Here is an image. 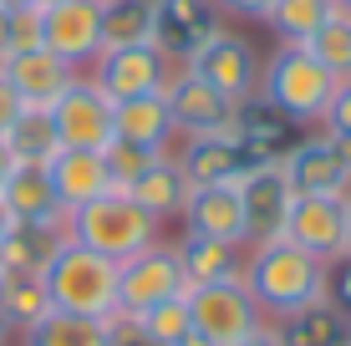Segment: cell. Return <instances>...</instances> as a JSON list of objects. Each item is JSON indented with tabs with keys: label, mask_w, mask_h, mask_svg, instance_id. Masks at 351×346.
<instances>
[{
	"label": "cell",
	"mask_w": 351,
	"mask_h": 346,
	"mask_svg": "<svg viewBox=\"0 0 351 346\" xmlns=\"http://www.w3.org/2000/svg\"><path fill=\"white\" fill-rule=\"evenodd\" d=\"M239 280L250 285V295H255V306L265 311V321H285L290 311H300V306L326 295V260H316L311 249L290 245L280 234V240L250 245Z\"/></svg>",
	"instance_id": "1"
},
{
	"label": "cell",
	"mask_w": 351,
	"mask_h": 346,
	"mask_svg": "<svg viewBox=\"0 0 351 346\" xmlns=\"http://www.w3.org/2000/svg\"><path fill=\"white\" fill-rule=\"evenodd\" d=\"M41 285L51 295V311L92 316V321L117 316V265L77 240H62L51 265L41 270Z\"/></svg>",
	"instance_id": "2"
},
{
	"label": "cell",
	"mask_w": 351,
	"mask_h": 346,
	"mask_svg": "<svg viewBox=\"0 0 351 346\" xmlns=\"http://www.w3.org/2000/svg\"><path fill=\"white\" fill-rule=\"evenodd\" d=\"M66 240H77V245L97 249V255H107L112 265H123L138 249L158 245V219L132 194L112 188V194H102V199H92V204L66 214Z\"/></svg>",
	"instance_id": "3"
},
{
	"label": "cell",
	"mask_w": 351,
	"mask_h": 346,
	"mask_svg": "<svg viewBox=\"0 0 351 346\" xmlns=\"http://www.w3.org/2000/svg\"><path fill=\"white\" fill-rule=\"evenodd\" d=\"M336 87L341 82L326 71L306 46H275V56H265V71H260V92L270 97L290 123H321L326 107H331Z\"/></svg>",
	"instance_id": "4"
},
{
	"label": "cell",
	"mask_w": 351,
	"mask_h": 346,
	"mask_svg": "<svg viewBox=\"0 0 351 346\" xmlns=\"http://www.w3.org/2000/svg\"><path fill=\"white\" fill-rule=\"evenodd\" d=\"M178 295H189V275L178 265L173 245L158 240V245L138 249L132 260L117 265V311L123 316H143L163 301H178Z\"/></svg>",
	"instance_id": "5"
},
{
	"label": "cell",
	"mask_w": 351,
	"mask_h": 346,
	"mask_svg": "<svg viewBox=\"0 0 351 346\" xmlns=\"http://www.w3.org/2000/svg\"><path fill=\"white\" fill-rule=\"evenodd\" d=\"M189 316H193V331L209 336L214 346H234L245 341L250 331L265 326V311L255 306L245 280H219V285H193L189 291Z\"/></svg>",
	"instance_id": "6"
},
{
	"label": "cell",
	"mask_w": 351,
	"mask_h": 346,
	"mask_svg": "<svg viewBox=\"0 0 351 346\" xmlns=\"http://www.w3.org/2000/svg\"><path fill=\"white\" fill-rule=\"evenodd\" d=\"M280 169H285L295 194L346 199L351 194V143L326 133V127H316L311 138H295V148L280 158Z\"/></svg>",
	"instance_id": "7"
},
{
	"label": "cell",
	"mask_w": 351,
	"mask_h": 346,
	"mask_svg": "<svg viewBox=\"0 0 351 346\" xmlns=\"http://www.w3.org/2000/svg\"><path fill=\"white\" fill-rule=\"evenodd\" d=\"M224 31V10L214 0H153V46L168 66H189Z\"/></svg>",
	"instance_id": "8"
},
{
	"label": "cell",
	"mask_w": 351,
	"mask_h": 346,
	"mask_svg": "<svg viewBox=\"0 0 351 346\" xmlns=\"http://www.w3.org/2000/svg\"><path fill=\"white\" fill-rule=\"evenodd\" d=\"M41 46L71 71H87L102 56V0H56L41 10Z\"/></svg>",
	"instance_id": "9"
},
{
	"label": "cell",
	"mask_w": 351,
	"mask_h": 346,
	"mask_svg": "<svg viewBox=\"0 0 351 346\" xmlns=\"http://www.w3.org/2000/svg\"><path fill=\"white\" fill-rule=\"evenodd\" d=\"M46 112H51V123H56L62 148H97L102 153L107 143H112V97L97 87L87 71H77L71 87L46 107Z\"/></svg>",
	"instance_id": "10"
},
{
	"label": "cell",
	"mask_w": 351,
	"mask_h": 346,
	"mask_svg": "<svg viewBox=\"0 0 351 346\" xmlns=\"http://www.w3.org/2000/svg\"><path fill=\"white\" fill-rule=\"evenodd\" d=\"M178 163H184V173H189V184L193 188H209V184H239L245 173H255L265 169V153L260 148H250L239 133H204V138H184V153H173Z\"/></svg>",
	"instance_id": "11"
},
{
	"label": "cell",
	"mask_w": 351,
	"mask_h": 346,
	"mask_svg": "<svg viewBox=\"0 0 351 346\" xmlns=\"http://www.w3.org/2000/svg\"><path fill=\"white\" fill-rule=\"evenodd\" d=\"M87 77L112 102H123V97H143V92H163L173 66H168V56L158 46H107L87 66Z\"/></svg>",
	"instance_id": "12"
},
{
	"label": "cell",
	"mask_w": 351,
	"mask_h": 346,
	"mask_svg": "<svg viewBox=\"0 0 351 346\" xmlns=\"http://www.w3.org/2000/svg\"><path fill=\"white\" fill-rule=\"evenodd\" d=\"M189 71H193V77H204L214 92H224L229 102H239V97H250V92H260L265 56L255 51V41H250V36L219 31V36H214V41L189 62Z\"/></svg>",
	"instance_id": "13"
},
{
	"label": "cell",
	"mask_w": 351,
	"mask_h": 346,
	"mask_svg": "<svg viewBox=\"0 0 351 346\" xmlns=\"http://www.w3.org/2000/svg\"><path fill=\"white\" fill-rule=\"evenodd\" d=\"M239 209H245V245H265V240H280L290 204H295V188L280 163H265V169L239 178Z\"/></svg>",
	"instance_id": "14"
},
{
	"label": "cell",
	"mask_w": 351,
	"mask_h": 346,
	"mask_svg": "<svg viewBox=\"0 0 351 346\" xmlns=\"http://www.w3.org/2000/svg\"><path fill=\"white\" fill-rule=\"evenodd\" d=\"M285 240L311 249L316 260L331 265L336 255H346V199L331 194H295L285 219Z\"/></svg>",
	"instance_id": "15"
},
{
	"label": "cell",
	"mask_w": 351,
	"mask_h": 346,
	"mask_svg": "<svg viewBox=\"0 0 351 346\" xmlns=\"http://www.w3.org/2000/svg\"><path fill=\"white\" fill-rule=\"evenodd\" d=\"M163 97H168V112H173V127H178L184 138L224 133L229 117H234V102H229L224 92H214L204 77H193L189 66H173V77H168Z\"/></svg>",
	"instance_id": "16"
},
{
	"label": "cell",
	"mask_w": 351,
	"mask_h": 346,
	"mask_svg": "<svg viewBox=\"0 0 351 346\" xmlns=\"http://www.w3.org/2000/svg\"><path fill=\"white\" fill-rule=\"evenodd\" d=\"M0 77L10 82V87L21 92V102L26 107H36V112H46L62 92L71 87V71L62 56H51L46 46H31V51H10L5 62H0Z\"/></svg>",
	"instance_id": "17"
},
{
	"label": "cell",
	"mask_w": 351,
	"mask_h": 346,
	"mask_svg": "<svg viewBox=\"0 0 351 346\" xmlns=\"http://www.w3.org/2000/svg\"><path fill=\"white\" fill-rule=\"evenodd\" d=\"M0 204L10 209L16 224H66V209L51 188L46 163H16L10 178L0 184Z\"/></svg>",
	"instance_id": "18"
},
{
	"label": "cell",
	"mask_w": 351,
	"mask_h": 346,
	"mask_svg": "<svg viewBox=\"0 0 351 346\" xmlns=\"http://www.w3.org/2000/svg\"><path fill=\"white\" fill-rule=\"evenodd\" d=\"M229 133H239L250 148H260L270 163H280L290 148H295V123L275 107L265 92H250V97L234 102V117H229Z\"/></svg>",
	"instance_id": "19"
},
{
	"label": "cell",
	"mask_w": 351,
	"mask_h": 346,
	"mask_svg": "<svg viewBox=\"0 0 351 346\" xmlns=\"http://www.w3.org/2000/svg\"><path fill=\"white\" fill-rule=\"evenodd\" d=\"M46 173H51V188H56L66 214L92 204V199H102V194H112V178H107V163H102L97 148H62L46 163Z\"/></svg>",
	"instance_id": "20"
},
{
	"label": "cell",
	"mask_w": 351,
	"mask_h": 346,
	"mask_svg": "<svg viewBox=\"0 0 351 346\" xmlns=\"http://www.w3.org/2000/svg\"><path fill=\"white\" fill-rule=\"evenodd\" d=\"M173 133L178 127H173V112H168L163 92H143V97L112 102V138L138 143V148H153V153H168Z\"/></svg>",
	"instance_id": "21"
},
{
	"label": "cell",
	"mask_w": 351,
	"mask_h": 346,
	"mask_svg": "<svg viewBox=\"0 0 351 346\" xmlns=\"http://www.w3.org/2000/svg\"><path fill=\"white\" fill-rule=\"evenodd\" d=\"M178 219L189 224V234H214V240L245 245V209H239V188H234V184L193 188Z\"/></svg>",
	"instance_id": "22"
},
{
	"label": "cell",
	"mask_w": 351,
	"mask_h": 346,
	"mask_svg": "<svg viewBox=\"0 0 351 346\" xmlns=\"http://www.w3.org/2000/svg\"><path fill=\"white\" fill-rule=\"evenodd\" d=\"M178 249V265L193 285H219V280H239L245 275V245L234 240H214V234H184L173 245Z\"/></svg>",
	"instance_id": "23"
},
{
	"label": "cell",
	"mask_w": 351,
	"mask_h": 346,
	"mask_svg": "<svg viewBox=\"0 0 351 346\" xmlns=\"http://www.w3.org/2000/svg\"><path fill=\"white\" fill-rule=\"evenodd\" d=\"M132 199H138L143 209L153 214V219H173V214H184V204H189V194H193V184H189V173H184V163L173 158V153H158L153 158V169L138 178V184L128 188Z\"/></svg>",
	"instance_id": "24"
},
{
	"label": "cell",
	"mask_w": 351,
	"mask_h": 346,
	"mask_svg": "<svg viewBox=\"0 0 351 346\" xmlns=\"http://www.w3.org/2000/svg\"><path fill=\"white\" fill-rule=\"evenodd\" d=\"M62 240L66 224H10V234L0 240V265H5V275H41Z\"/></svg>",
	"instance_id": "25"
},
{
	"label": "cell",
	"mask_w": 351,
	"mask_h": 346,
	"mask_svg": "<svg viewBox=\"0 0 351 346\" xmlns=\"http://www.w3.org/2000/svg\"><path fill=\"white\" fill-rule=\"evenodd\" d=\"M275 331L285 346H351V316H341L326 295L290 311L285 321H275Z\"/></svg>",
	"instance_id": "26"
},
{
	"label": "cell",
	"mask_w": 351,
	"mask_h": 346,
	"mask_svg": "<svg viewBox=\"0 0 351 346\" xmlns=\"http://www.w3.org/2000/svg\"><path fill=\"white\" fill-rule=\"evenodd\" d=\"M21 346H107V321L51 311V316L36 321L31 331H21Z\"/></svg>",
	"instance_id": "27"
},
{
	"label": "cell",
	"mask_w": 351,
	"mask_h": 346,
	"mask_svg": "<svg viewBox=\"0 0 351 346\" xmlns=\"http://www.w3.org/2000/svg\"><path fill=\"white\" fill-rule=\"evenodd\" d=\"M41 316H51V295L41 275H5L0 280V321L10 331H31Z\"/></svg>",
	"instance_id": "28"
},
{
	"label": "cell",
	"mask_w": 351,
	"mask_h": 346,
	"mask_svg": "<svg viewBox=\"0 0 351 346\" xmlns=\"http://www.w3.org/2000/svg\"><path fill=\"white\" fill-rule=\"evenodd\" d=\"M107 46H153V0H102V51Z\"/></svg>",
	"instance_id": "29"
},
{
	"label": "cell",
	"mask_w": 351,
	"mask_h": 346,
	"mask_svg": "<svg viewBox=\"0 0 351 346\" xmlns=\"http://www.w3.org/2000/svg\"><path fill=\"white\" fill-rule=\"evenodd\" d=\"M331 16H336V0H275L265 21L285 46H306Z\"/></svg>",
	"instance_id": "30"
},
{
	"label": "cell",
	"mask_w": 351,
	"mask_h": 346,
	"mask_svg": "<svg viewBox=\"0 0 351 346\" xmlns=\"http://www.w3.org/2000/svg\"><path fill=\"white\" fill-rule=\"evenodd\" d=\"M5 148H10V158H16V163H51L56 153H62V138H56L51 112L26 107V112H21V123L5 133Z\"/></svg>",
	"instance_id": "31"
},
{
	"label": "cell",
	"mask_w": 351,
	"mask_h": 346,
	"mask_svg": "<svg viewBox=\"0 0 351 346\" xmlns=\"http://www.w3.org/2000/svg\"><path fill=\"white\" fill-rule=\"evenodd\" d=\"M306 51L316 56L336 82H346L351 77V10H336V16L306 41Z\"/></svg>",
	"instance_id": "32"
},
{
	"label": "cell",
	"mask_w": 351,
	"mask_h": 346,
	"mask_svg": "<svg viewBox=\"0 0 351 346\" xmlns=\"http://www.w3.org/2000/svg\"><path fill=\"white\" fill-rule=\"evenodd\" d=\"M138 326H143V336H148L153 346H173L178 336H189V331H193L189 295H178V301H163V306H153V311H143Z\"/></svg>",
	"instance_id": "33"
},
{
	"label": "cell",
	"mask_w": 351,
	"mask_h": 346,
	"mask_svg": "<svg viewBox=\"0 0 351 346\" xmlns=\"http://www.w3.org/2000/svg\"><path fill=\"white\" fill-rule=\"evenodd\" d=\"M153 158H158L153 148H138V143H123V138H112V143L102 148L107 178H112V188H123V194H128V188H132L143 173L153 169Z\"/></svg>",
	"instance_id": "34"
},
{
	"label": "cell",
	"mask_w": 351,
	"mask_h": 346,
	"mask_svg": "<svg viewBox=\"0 0 351 346\" xmlns=\"http://www.w3.org/2000/svg\"><path fill=\"white\" fill-rule=\"evenodd\" d=\"M326 301L341 316H351V255H336L331 265H326Z\"/></svg>",
	"instance_id": "35"
},
{
	"label": "cell",
	"mask_w": 351,
	"mask_h": 346,
	"mask_svg": "<svg viewBox=\"0 0 351 346\" xmlns=\"http://www.w3.org/2000/svg\"><path fill=\"white\" fill-rule=\"evenodd\" d=\"M321 127H326V133H336V138H346V143H351V77L341 82V87H336V97H331V107H326Z\"/></svg>",
	"instance_id": "36"
},
{
	"label": "cell",
	"mask_w": 351,
	"mask_h": 346,
	"mask_svg": "<svg viewBox=\"0 0 351 346\" xmlns=\"http://www.w3.org/2000/svg\"><path fill=\"white\" fill-rule=\"evenodd\" d=\"M41 46V10H10V51Z\"/></svg>",
	"instance_id": "37"
},
{
	"label": "cell",
	"mask_w": 351,
	"mask_h": 346,
	"mask_svg": "<svg viewBox=\"0 0 351 346\" xmlns=\"http://www.w3.org/2000/svg\"><path fill=\"white\" fill-rule=\"evenodd\" d=\"M21 112H26V102H21V92H16V87H10V82H5V77H0V138H5V133H10V127H16V123H21Z\"/></svg>",
	"instance_id": "38"
},
{
	"label": "cell",
	"mask_w": 351,
	"mask_h": 346,
	"mask_svg": "<svg viewBox=\"0 0 351 346\" xmlns=\"http://www.w3.org/2000/svg\"><path fill=\"white\" fill-rule=\"evenodd\" d=\"M214 5L224 10V16H245V21H265L270 16L275 0H214Z\"/></svg>",
	"instance_id": "39"
},
{
	"label": "cell",
	"mask_w": 351,
	"mask_h": 346,
	"mask_svg": "<svg viewBox=\"0 0 351 346\" xmlns=\"http://www.w3.org/2000/svg\"><path fill=\"white\" fill-rule=\"evenodd\" d=\"M234 346H285V341H280V331H275L270 321H265L260 331H250V336H245V341H234Z\"/></svg>",
	"instance_id": "40"
},
{
	"label": "cell",
	"mask_w": 351,
	"mask_h": 346,
	"mask_svg": "<svg viewBox=\"0 0 351 346\" xmlns=\"http://www.w3.org/2000/svg\"><path fill=\"white\" fill-rule=\"evenodd\" d=\"M10 56V5H0V62Z\"/></svg>",
	"instance_id": "41"
},
{
	"label": "cell",
	"mask_w": 351,
	"mask_h": 346,
	"mask_svg": "<svg viewBox=\"0 0 351 346\" xmlns=\"http://www.w3.org/2000/svg\"><path fill=\"white\" fill-rule=\"evenodd\" d=\"M0 5H10V10H46V5H56V0H0Z\"/></svg>",
	"instance_id": "42"
},
{
	"label": "cell",
	"mask_w": 351,
	"mask_h": 346,
	"mask_svg": "<svg viewBox=\"0 0 351 346\" xmlns=\"http://www.w3.org/2000/svg\"><path fill=\"white\" fill-rule=\"evenodd\" d=\"M10 169H16V158H10V148H5V138H0V184L10 178Z\"/></svg>",
	"instance_id": "43"
},
{
	"label": "cell",
	"mask_w": 351,
	"mask_h": 346,
	"mask_svg": "<svg viewBox=\"0 0 351 346\" xmlns=\"http://www.w3.org/2000/svg\"><path fill=\"white\" fill-rule=\"evenodd\" d=\"M173 346H214V341H209V336H199V331H189V336H178Z\"/></svg>",
	"instance_id": "44"
},
{
	"label": "cell",
	"mask_w": 351,
	"mask_h": 346,
	"mask_svg": "<svg viewBox=\"0 0 351 346\" xmlns=\"http://www.w3.org/2000/svg\"><path fill=\"white\" fill-rule=\"evenodd\" d=\"M10 224H16V219H10V209L0 204V240H5V234H10Z\"/></svg>",
	"instance_id": "45"
},
{
	"label": "cell",
	"mask_w": 351,
	"mask_h": 346,
	"mask_svg": "<svg viewBox=\"0 0 351 346\" xmlns=\"http://www.w3.org/2000/svg\"><path fill=\"white\" fill-rule=\"evenodd\" d=\"M346 255H351V194H346Z\"/></svg>",
	"instance_id": "46"
},
{
	"label": "cell",
	"mask_w": 351,
	"mask_h": 346,
	"mask_svg": "<svg viewBox=\"0 0 351 346\" xmlns=\"http://www.w3.org/2000/svg\"><path fill=\"white\" fill-rule=\"evenodd\" d=\"M10 341V326H5V321H0V346H5Z\"/></svg>",
	"instance_id": "47"
},
{
	"label": "cell",
	"mask_w": 351,
	"mask_h": 346,
	"mask_svg": "<svg viewBox=\"0 0 351 346\" xmlns=\"http://www.w3.org/2000/svg\"><path fill=\"white\" fill-rule=\"evenodd\" d=\"M336 10H351V0H336Z\"/></svg>",
	"instance_id": "48"
},
{
	"label": "cell",
	"mask_w": 351,
	"mask_h": 346,
	"mask_svg": "<svg viewBox=\"0 0 351 346\" xmlns=\"http://www.w3.org/2000/svg\"><path fill=\"white\" fill-rule=\"evenodd\" d=\"M0 280H5V265H0Z\"/></svg>",
	"instance_id": "49"
}]
</instances>
